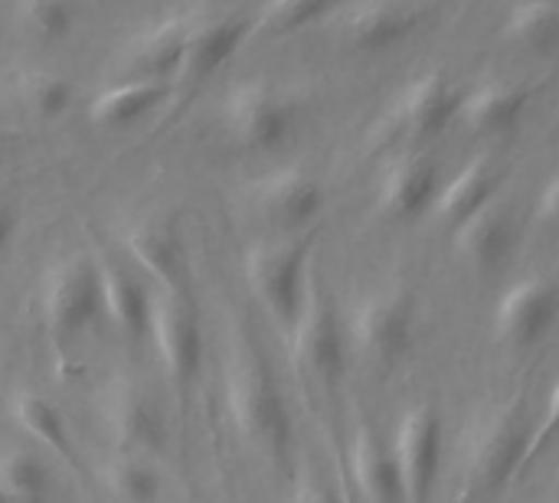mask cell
I'll return each mask as SVG.
<instances>
[{"label":"cell","mask_w":559,"mask_h":503,"mask_svg":"<svg viewBox=\"0 0 559 503\" xmlns=\"http://www.w3.org/2000/svg\"><path fill=\"white\" fill-rule=\"evenodd\" d=\"M226 409L239 435L262 455L285 462L292 448L288 403L252 344H239L226 367Z\"/></svg>","instance_id":"cell-1"},{"label":"cell","mask_w":559,"mask_h":503,"mask_svg":"<svg viewBox=\"0 0 559 503\" xmlns=\"http://www.w3.org/2000/svg\"><path fill=\"white\" fill-rule=\"evenodd\" d=\"M531 426L521 399L485 409L465 439V481L475 498L498 494L527 465Z\"/></svg>","instance_id":"cell-2"},{"label":"cell","mask_w":559,"mask_h":503,"mask_svg":"<svg viewBox=\"0 0 559 503\" xmlns=\"http://www.w3.org/2000/svg\"><path fill=\"white\" fill-rule=\"evenodd\" d=\"M308 255H311V242L295 239V236L265 239V242L252 245L246 255V278H249L255 301L285 331L295 324L305 291H308V282H311Z\"/></svg>","instance_id":"cell-3"},{"label":"cell","mask_w":559,"mask_h":503,"mask_svg":"<svg viewBox=\"0 0 559 503\" xmlns=\"http://www.w3.org/2000/svg\"><path fill=\"white\" fill-rule=\"evenodd\" d=\"M462 92L442 75V72H426L403 85L377 124L380 144H393L403 151H419V144L439 137L455 118H459Z\"/></svg>","instance_id":"cell-4"},{"label":"cell","mask_w":559,"mask_h":503,"mask_svg":"<svg viewBox=\"0 0 559 503\" xmlns=\"http://www.w3.org/2000/svg\"><path fill=\"white\" fill-rule=\"evenodd\" d=\"M413 327H416L413 295L400 285H390L357 301L347 324V337L364 363L393 367L409 354Z\"/></svg>","instance_id":"cell-5"},{"label":"cell","mask_w":559,"mask_h":503,"mask_svg":"<svg viewBox=\"0 0 559 503\" xmlns=\"http://www.w3.org/2000/svg\"><path fill=\"white\" fill-rule=\"evenodd\" d=\"M102 318V282L92 255L59 259L43 282V321L56 344H72Z\"/></svg>","instance_id":"cell-6"},{"label":"cell","mask_w":559,"mask_h":503,"mask_svg":"<svg viewBox=\"0 0 559 503\" xmlns=\"http://www.w3.org/2000/svg\"><path fill=\"white\" fill-rule=\"evenodd\" d=\"M288 337H292V360L298 373H305L321 386H334L341 380L347 337L334 311V301L324 295V288L314 278L308 282L301 311L288 327Z\"/></svg>","instance_id":"cell-7"},{"label":"cell","mask_w":559,"mask_h":503,"mask_svg":"<svg viewBox=\"0 0 559 503\" xmlns=\"http://www.w3.org/2000/svg\"><path fill=\"white\" fill-rule=\"evenodd\" d=\"M147 340L154 344L167 376L177 386H190L203 370L206 337L197 308L183 291H160L151 301Z\"/></svg>","instance_id":"cell-8"},{"label":"cell","mask_w":559,"mask_h":503,"mask_svg":"<svg viewBox=\"0 0 559 503\" xmlns=\"http://www.w3.org/2000/svg\"><path fill=\"white\" fill-rule=\"evenodd\" d=\"M223 121L246 151H275L288 141L295 111L292 101L265 79H246L229 88Z\"/></svg>","instance_id":"cell-9"},{"label":"cell","mask_w":559,"mask_h":503,"mask_svg":"<svg viewBox=\"0 0 559 503\" xmlns=\"http://www.w3.org/2000/svg\"><path fill=\"white\" fill-rule=\"evenodd\" d=\"M393 455L400 465L406 503H429L442 465V422L432 406L409 409L393 435Z\"/></svg>","instance_id":"cell-10"},{"label":"cell","mask_w":559,"mask_h":503,"mask_svg":"<svg viewBox=\"0 0 559 503\" xmlns=\"http://www.w3.org/2000/svg\"><path fill=\"white\" fill-rule=\"evenodd\" d=\"M559 318V285L544 275H527L511 285L498 308H495V337L511 347L524 350L547 337Z\"/></svg>","instance_id":"cell-11"},{"label":"cell","mask_w":559,"mask_h":503,"mask_svg":"<svg viewBox=\"0 0 559 503\" xmlns=\"http://www.w3.org/2000/svg\"><path fill=\"white\" fill-rule=\"evenodd\" d=\"M102 419L121 455L154 458L167 445V419L157 399L138 383H118L105 393Z\"/></svg>","instance_id":"cell-12"},{"label":"cell","mask_w":559,"mask_h":503,"mask_svg":"<svg viewBox=\"0 0 559 503\" xmlns=\"http://www.w3.org/2000/svg\"><path fill=\"white\" fill-rule=\"evenodd\" d=\"M252 206L272 229L292 236L318 219L324 206V193L311 173L298 167H285L252 187Z\"/></svg>","instance_id":"cell-13"},{"label":"cell","mask_w":559,"mask_h":503,"mask_svg":"<svg viewBox=\"0 0 559 503\" xmlns=\"http://www.w3.org/2000/svg\"><path fill=\"white\" fill-rule=\"evenodd\" d=\"M439 187V164L426 151H403L383 170L377 206L386 219H413L436 203Z\"/></svg>","instance_id":"cell-14"},{"label":"cell","mask_w":559,"mask_h":503,"mask_svg":"<svg viewBox=\"0 0 559 503\" xmlns=\"http://www.w3.org/2000/svg\"><path fill=\"white\" fill-rule=\"evenodd\" d=\"M124 252L164 291H183V282H187V249H183L180 232L167 219H138L124 232Z\"/></svg>","instance_id":"cell-15"},{"label":"cell","mask_w":559,"mask_h":503,"mask_svg":"<svg viewBox=\"0 0 559 503\" xmlns=\"http://www.w3.org/2000/svg\"><path fill=\"white\" fill-rule=\"evenodd\" d=\"M419 26V10L409 0H357L344 13V39L360 52L393 49L413 36Z\"/></svg>","instance_id":"cell-16"},{"label":"cell","mask_w":559,"mask_h":503,"mask_svg":"<svg viewBox=\"0 0 559 503\" xmlns=\"http://www.w3.org/2000/svg\"><path fill=\"white\" fill-rule=\"evenodd\" d=\"M98 282H102V314L118 331V337L138 344L147 337L151 324V291L141 285V278L131 275V268L111 255L95 259Z\"/></svg>","instance_id":"cell-17"},{"label":"cell","mask_w":559,"mask_h":503,"mask_svg":"<svg viewBox=\"0 0 559 503\" xmlns=\"http://www.w3.org/2000/svg\"><path fill=\"white\" fill-rule=\"evenodd\" d=\"M514 216L504 203L491 200L468 219H462L452 232V249L455 255L478 272H488L508 259L514 249Z\"/></svg>","instance_id":"cell-18"},{"label":"cell","mask_w":559,"mask_h":503,"mask_svg":"<svg viewBox=\"0 0 559 503\" xmlns=\"http://www.w3.org/2000/svg\"><path fill=\"white\" fill-rule=\"evenodd\" d=\"M249 36V23L236 13H223L203 23L190 20V33H187V49H183V62L180 72L187 82H203L213 72H219L246 43Z\"/></svg>","instance_id":"cell-19"},{"label":"cell","mask_w":559,"mask_h":503,"mask_svg":"<svg viewBox=\"0 0 559 503\" xmlns=\"http://www.w3.org/2000/svg\"><path fill=\"white\" fill-rule=\"evenodd\" d=\"M527 88L518 82H504V79H491L475 85L472 92L462 95L459 105V118L472 134L481 137H498L508 134L511 128H518L524 108H527Z\"/></svg>","instance_id":"cell-20"},{"label":"cell","mask_w":559,"mask_h":503,"mask_svg":"<svg viewBox=\"0 0 559 503\" xmlns=\"http://www.w3.org/2000/svg\"><path fill=\"white\" fill-rule=\"evenodd\" d=\"M350 475L364 503H406L400 465L390 445L367 426L357 429L350 445Z\"/></svg>","instance_id":"cell-21"},{"label":"cell","mask_w":559,"mask_h":503,"mask_svg":"<svg viewBox=\"0 0 559 503\" xmlns=\"http://www.w3.org/2000/svg\"><path fill=\"white\" fill-rule=\"evenodd\" d=\"M190 20L187 16H167L160 23H151L124 46V62L134 69V79H160L180 72L183 49H187Z\"/></svg>","instance_id":"cell-22"},{"label":"cell","mask_w":559,"mask_h":503,"mask_svg":"<svg viewBox=\"0 0 559 503\" xmlns=\"http://www.w3.org/2000/svg\"><path fill=\"white\" fill-rule=\"evenodd\" d=\"M164 95H167V82H160V79H128V82H118L111 88H102L92 98L88 121L95 128H108V131L131 128L141 118H147L160 105Z\"/></svg>","instance_id":"cell-23"},{"label":"cell","mask_w":559,"mask_h":503,"mask_svg":"<svg viewBox=\"0 0 559 503\" xmlns=\"http://www.w3.org/2000/svg\"><path fill=\"white\" fill-rule=\"evenodd\" d=\"M495 193H498V170H495L491 157H475L449 183L439 187L432 206H436V216L455 229L462 219H468L472 213L488 206L495 200Z\"/></svg>","instance_id":"cell-24"},{"label":"cell","mask_w":559,"mask_h":503,"mask_svg":"<svg viewBox=\"0 0 559 503\" xmlns=\"http://www.w3.org/2000/svg\"><path fill=\"white\" fill-rule=\"evenodd\" d=\"M10 416L16 422V429L46 455L62 458L69 465H75V448H72V435H69V422L59 412V406L39 393H16L10 403Z\"/></svg>","instance_id":"cell-25"},{"label":"cell","mask_w":559,"mask_h":503,"mask_svg":"<svg viewBox=\"0 0 559 503\" xmlns=\"http://www.w3.org/2000/svg\"><path fill=\"white\" fill-rule=\"evenodd\" d=\"M10 95L20 105V111H26L29 118L56 121V118H62L69 111L75 92H72V82L62 72H56L49 65H29V69H20L13 75Z\"/></svg>","instance_id":"cell-26"},{"label":"cell","mask_w":559,"mask_h":503,"mask_svg":"<svg viewBox=\"0 0 559 503\" xmlns=\"http://www.w3.org/2000/svg\"><path fill=\"white\" fill-rule=\"evenodd\" d=\"M0 488L16 503H46L56 491V468L39 448H7L0 455Z\"/></svg>","instance_id":"cell-27"},{"label":"cell","mask_w":559,"mask_h":503,"mask_svg":"<svg viewBox=\"0 0 559 503\" xmlns=\"http://www.w3.org/2000/svg\"><path fill=\"white\" fill-rule=\"evenodd\" d=\"M504 39L527 52L559 49V0H521L504 20Z\"/></svg>","instance_id":"cell-28"},{"label":"cell","mask_w":559,"mask_h":503,"mask_svg":"<svg viewBox=\"0 0 559 503\" xmlns=\"http://www.w3.org/2000/svg\"><path fill=\"white\" fill-rule=\"evenodd\" d=\"M102 484L118 503H157L164 494V475L144 455H118L102 471Z\"/></svg>","instance_id":"cell-29"},{"label":"cell","mask_w":559,"mask_h":503,"mask_svg":"<svg viewBox=\"0 0 559 503\" xmlns=\"http://www.w3.org/2000/svg\"><path fill=\"white\" fill-rule=\"evenodd\" d=\"M16 23L39 43H59L72 29L69 0H16Z\"/></svg>","instance_id":"cell-30"},{"label":"cell","mask_w":559,"mask_h":503,"mask_svg":"<svg viewBox=\"0 0 559 503\" xmlns=\"http://www.w3.org/2000/svg\"><path fill=\"white\" fill-rule=\"evenodd\" d=\"M331 7L334 0H269L259 13V29L265 36H285L321 20Z\"/></svg>","instance_id":"cell-31"},{"label":"cell","mask_w":559,"mask_h":503,"mask_svg":"<svg viewBox=\"0 0 559 503\" xmlns=\"http://www.w3.org/2000/svg\"><path fill=\"white\" fill-rule=\"evenodd\" d=\"M559 435V380L557 386L550 390V399H547V409H544V419H540V426L531 432V445H527V465L554 442Z\"/></svg>","instance_id":"cell-32"},{"label":"cell","mask_w":559,"mask_h":503,"mask_svg":"<svg viewBox=\"0 0 559 503\" xmlns=\"http://www.w3.org/2000/svg\"><path fill=\"white\" fill-rule=\"evenodd\" d=\"M537 223H540L547 232H557L559 236V170L547 180V187L540 190V200H537Z\"/></svg>","instance_id":"cell-33"},{"label":"cell","mask_w":559,"mask_h":503,"mask_svg":"<svg viewBox=\"0 0 559 503\" xmlns=\"http://www.w3.org/2000/svg\"><path fill=\"white\" fill-rule=\"evenodd\" d=\"M295 503H344L341 494L318 475H305L301 484H298V494H295Z\"/></svg>","instance_id":"cell-34"},{"label":"cell","mask_w":559,"mask_h":503,"mask_svg":"<svg viewBox=\"0 0 559 503\" xmlns=\"http://www.w3.org/2000/svg\"><path fill=\"white\" fill-rule=\"evenodd\" d=\"M13 232H16V216H13V209L7 203H0V262H3V255H7V249L13 242Z\"/></svg>","instance_id":"cell-35"},{"label":"cell","mask_w":559,"mask_h":503,"mask_svg":"<svg viewBox=\"0 0 559 503\" xmlns=\"http://www.w3.org/2000/svg\"><path fill=\"white\" fill-rule=\"evenodd\" d=\"M0 503H16V501H13V498H10V494H7V491L0 488Z\"/></svg>","instance_id":"cell-36"}]
</instances>
